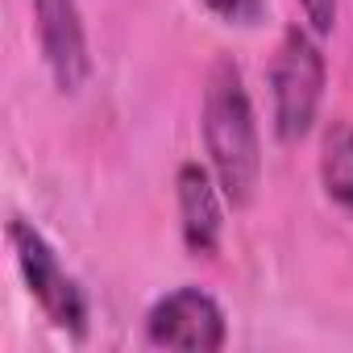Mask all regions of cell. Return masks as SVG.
<instances>
[{"mask_svg": "<svg viewBox=\"0 0 353 353\" xmlns=\"http://www.w3.org/2000/svg\"><path fill=\"white\" fill-rule=\"evenodd\" d=\"M200 5L229 26H258L266 17V0H200Z\"/></svg>", "mask_w": 353, "mask_h": 353, "instance_id": "ba28073f", "label": "cell"}, {"mask_svg": "<svg viewBox=\"0 0 353 353\" xmlns=\"http://www.w3.org/2000/svg\"><path fill=\"white\" fill-rule=\"evenodd\" d=\"M145 332L162 349H188V353H216L229 336L221 303L200 287H179L162 295L145 316Z\"/></svg>", "mask_w": 353, "mask_h": 353, "instance_id": "277c9868", "label": "cell"}, {"mask_svg": "<svg viewBox=\"0 0 353 353\" xmlns=\"http://www.w3.org/2000/svg\"><path fill=\"white\" fill-rule=\"evenodd\" d=\"M34 26H38V46L42 59L59 83V92H79L83 79L92 75V54H88V34L75 0H34Z\"/></svg>", "mask_w": 353, "mask_h": 353, "instance_id": "5b68a950", "label": "cell"}, {"mask_svg": "<svg viewBox=\"0 0 353 353\" xmlns=\"http://www.w3.org/2000/svg\"><path fill=\"white\" fill-rule=\"evenodd\" d=\"M270 96H274V133L283 141H299L312 129L324 96V54L299 26L283 34V46L270 67Z\"/></svg>", "mask_w": 353, "mask_h": 353, "instance_id": "7a4b0ae2", "label": "cell"}, {"mask_svg": "<svg viewBox=\"0 0 353 353\" xmlns=\"http://www.w3.org/2000/svg\"><path fill=\"white\" fill-rule=\"evenodd\" d=\"M9 245L17 254V266H21V279L30 287V295L38 299V307L59 324L67 328L71 336H83L88 332V299L79 291V283L63 270L59 254L50 250V241L21 216L9 221Z\"/></svg>", "mask_w": 353, "mask_h": 353, "instance_id": "3957f363", "label": "cell"}, {"mask_svg": "<svg viewBox=\"0 0 353 353\" xmlns=\"http://www.w3.org/2000/svg\"><path fill=\"white\" fill-rule=\"evenodd\" d=\"M204 145L216 170V183L233 208H245L262 179V141L250 92L233 59H216L204 88Z\"/></svg>", "mask_w": 353, "mask_h": 353, "instance_id": "6da1fadb", "label": "cell"}, {"mask_svg": "<svg viewBox=\"0 0 353 353\" xmlns=\"http://www.w3.org/2000/svg\"><path fill=\"white\" fill-rule=\"evenodd\" d=\"M320 183L332 204L353 212V125L332 121L320 145Z\"/></svg>", "mask_w": 353, "mask_h": 353, "instance_id": "52a82bcc", "label": "cell"}, {"mask_svg": "<svg viewBox=\"0 0 353 353\" xmlns=\"http://www.w3.org/2000/svg\"><path fill=\"white\" fill-rule=\"evenodd\" d=\"M216 179L212 170L200 162H183L174 174V196H179V225H183V241L196 258H212L221 245V196H216Z\"/></svg>", "mask_w": 353, "mask_h": 353, "instance_id": "8992f818", "label": "cell"}, {"mask_svg": "<svg viewBox=\"0 0 353 353\" xmlns=\"http://www.w3.org/2000/svg\"><path fill=\"white\" fill-rule=\"evenodd\" d=\"M299 9L316 34H332L336 26V0H299Z\"/></svg>", "mask_w": 353, "mask_h": 353, "instance_id": "9c48e42d", "label": "cell"}]
</instances>
